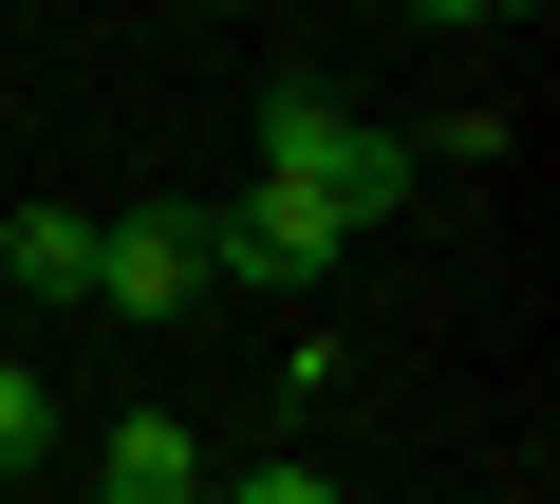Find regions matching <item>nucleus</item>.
<instances>
[{
  "mask_svg": "<svg viewBox=\"0 0 560 504\" xmlns=\"http://www.w3.org/2000/svg\"><path fill=\"white\" fill-rule=\"evenodd\" d=\"M38 467H57V392L0 355V485H38Z\"/></svg>",
  "mask_w": 560,
  "mask_h": 504,
  "instance_id": "39448f33",
  "label": "nucleus"
},
{
  "mask_svg": "<svg viewBox=\"0 0 560 504\" xmlns=\"http://www.w3.org/2000/svg\"><path fill=\"white\" fill-rule=\"evenodd\" d=\"M94 300L113 318H187L206 300V206H94Z\"/></svg>",
  "mask_w": 560,
  "mask_h": 504,
  "instance_id": "f03ea898",
  "label": "nucleus"
},
{
  "mask_svg": "<svg viewBox=\"0 0 560 504\" xmlns=\"http://www.w3.org/2000/svg\"><path fill=\"white\" fill-rule=\"evenodd\" d=\"M261 206H300L318 243H355V224L411 206V131H374V113L318 94V75H280V113H261Z\"/></svg>",
  "mask_w": 560,
  "mask_h": 504,
  "instance_id": "f257e3e1",
  "label": "nucleus"
},
{
  "mask_svg": "<svg viewBox=\"0 0 560 504\" xmlns=\"http://www.w3.org/2000/svg\"><path fill=\"white\" fill-rule=\"evenodd\" d=\"M0 281L20 300H94V206H20L0 224Z\"/></svg>",
  "mask_w": 560,
  "mask_h": 504,
  "instance_id": "20e7f679",
  "label": "nucleus"
},
{
  "mask_svg": "<svg viewBox=\"0 0 560 504\" xmlns=\"http://www.w3.org/2000/svg\"><path fill=\"white\" fill-rule=\"evenodd\" d=\"M206 504H355L337 467H243V485H206Z\"/></svg>",
  "mask_w": 560,
  "mask_h": 504,
  "instance_id": "423d86ee",
  "label": "nucleus"
},
{
  "mask_svg": "<svg viewBox=\"0 0 560 504\" xmlns=\"http://www.w3.org/2000/svg\"><path fill=\"white\" fill-rule=\"evenodd\" d=\"M94 504H206V448H187L168 411H113V430H94Z\"/></svg>",
  "mask_w": 560,
  "mask_h": 504,
  "instance_id": "7ed1b4c3",
  "label": "nucleus"
}]
</instances>
